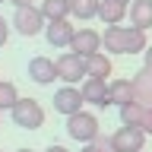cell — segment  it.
<instances>
[{
	"instance_id": "obj_1",
	"label": "cell",
	"mask_w": 152,
	"mask_h": 152,
	"mask_svg": "<svg viewBox=\"0 0 152 152\" xmlns=\"http://www.w3.org/2000/svg\"><path fill=\"white\" fill-rule=\"evenodd\" d=\"M102 38H104V51H114V54H140L149 48L146 28H136V26H108Z\"/></svg>"
},
{
	"instance_id": "obj_2",
	"label": "cell",
	"mask_w": 152,
	"mask_h": 152,
	"mask_svg": "<svg viewBox=\"0 0 152 152\" xmlns=\"http://www.w3.org/2000/svg\"><path fill=\"white\" fill-rule=\"evenodd\" d=\"M45 22H48L45 13H41V7H35V3L16 7V13H13V32L22 35V38H32V35H38L41 28H48Z\"/></svg>"
},
{
	"instance_id": "obj_3",
	"label": "cell",
	"mask_w": 152,
	"mask_h": 152,
	"mask_svg": "<svg viewBox=\"0 0 152 152\" xmlns=\"http://www.w3.org/2000/svg\"><path fill=\"white\" fill-rule=\"evenodd\" d=\"M66 136L76 142H95L98 140V117L95 114H89L83 108V111H76L73 117H66Z\"/></svg>"
},
{
	"instance_id": "obj_4",
	"label": "cell",
	"mask_w": 152,
	"mask_h": 152,
	"mask_svg": "<svg viewBox=\"0 0 152 152\" xmlns=\"http://www.w3.org/2000/svg\"><path fill=\"white\" fill-rule=\"evenodd\" d=\"M10 114H13V124L22 127V130H38V127L45 124V108H41L35 98H19V102L10 108Z\"/></svg>"
},
{
	"instance_id": "obj_5",
	"label": "cell",
	"mask_w": 152,
	"mask_h": 152,
	"mask_svg": "<svg viewBox=\"0 0 152 152\" xmlns=\"http://www.w3.org/2000/svg\"><path fill=\"white\" fill-rule=\"evenodd\" d=\"M51 102H54V111H57V114L73 117L76 111H83L86 98H83V89H79V86H66V83H64V89H57Z\"/></svg>"
},
{
	"instance_id": "obj_6",
	"label": "cell",
	"mask_w": 152,
	"mask_h": 152,
	"mask_svg": "<svg viewBox=\"0 0 152 152\" xmlns=\"http://www.w3.org/2000/svg\"><path fill=\"white\" fill-rule=\"evenodd\" d=\"M57 73L66 86H76L86 79V57L76 54V51H66V54L57 57Z\"/></svg>"
},
{
	"instance_id": "obj_7",
	"label": "cell",
	"mask_w": 152,
	"mask_h": 152,
	"mask_svg": "<svg viewBox=\"0 0 152 152\" xmlns=\"http://www.w3.org/2000/svg\"><path fill=\"white\" fill-rule=\"evenodd\" d=\"M111 142H114L117 152H142V146H146V130H142V127H121V130H114Z\"/></svg>"
},
{
	"instance_id": "obj_8",
	"label": "cell",
	"mask_w": 152,
	"mask_h": 152,
	"mask_svg": "<svg viewBox=\"0 0 152 152\" xmlns=\"http://www.w3.org/2000/svg\"><path fill=\"white\" fill-rule=\"evenodd\" d=\"M28 79L38 83V86H51L54 79H60L57 60H51V57H32L28 60Z\"/></svg>"
},
{
	"instance_id": "obj_9",
	"label": "cell",
	"mask_w": 152,
	"mask_h": 152,
	"mask_svg": "<svg viewBox=\"0 0 152 152\" xmlns=\"http://www.w3.org/2000/svg\"><path fill=\"white\" fill-rule=\"evenodd\" d=\"M45 38H48V45L51 48H70L73 45V38H76V26H70V19H57V22H48L45 28Z\"/></svg>"
},
{
	"instance_id": "obj_10",
	"label": "cell",
	"mask_w": 152,
	"mask_h": 152,
	"mask_svg": "<svg viewBox=\"0 0 152 152\" xmlns=\"http://www.w3.org/2000/svg\"><path fill=\"white\" fill-rule=\"evenodd\" d=\"M104 48V38L95 32V28H76V38H73V45H70V51H76V54H83V57H89V54H98Z\"/></svg>"
},
{
	"instance_id": "obj_11",
	"label": "cell",
	"mask_w": 152,
	"mask_h": 152,
	"mask_svg": "<svg viewBox=\"0 0 152 152\" xmlns=\"http://www.w3.org/2000/svg\"><path fill=\"white\" fill-rule=\"evenodd\" d=\"M108 98L117 108H124V104H130V102H140L136 79H114V83H108Z\"/></svg>"
},
{
	"instance_id": "obj_12",
	"label": "cell",
	"mask_w": 152,
	"mask_h": 152,
	"mask_svg": "<svg viewBox=\"0 0 152 152\" xmlns=\"http://www.w3.org/2000/svg\"><path fill=\"white\" fill-rule=\"evenodd\" d=\"M83 98L95 108H111V98H108V79H83Z\"/></svg>"
},
{
	"instance_id": "obj_13",
	"label": "cell",
	"mask_w": 152,
	"mask_h": 152,
	"mask_svg": "<svg viewBox=\"0 0 152 152\" xmlns=\"http://www.w3.org/2000/svg\"><path fill=\"white\" fill-rule=\"evenodd\" d=\"M130 3L133 0H102L98 19H102L104 26H121V19L130 16Z\"/></svg>"
},
{
	"instance_id": "obj_14",
	"label": "cell",
	"mask_w": 152,
	"mask_h": 152,
	"mask_svg": "<svg viewBox=\"0 0 152 152\" xmlns=\"http://www.w3.org/2000/svg\"><path fill=\"white\" fill-rule=\"evenodd\" d=\"M108 79L111 76V57L104 54V51H98V54H89L86 57V79Z\"/></svg>"
},
{
	"instance_id": "obj_15",
	"label": "cell",
	"mask_w": 152,
	"mask_h": 152,
	"mask_svg": "<svg viewBox=\"0 0 152 152\" xmlns=\"http://www.w3.org/2000/svg\"><path fill=\"white\" fill-rule=\"evenodd\" d=\"M130 22L136 28H152V0H133L130 3Z\"/></svg>"
},
{
	"instance_id": "obj_16",
	"label": "cell",
	"mask_w": 152,
	"mask_h": 152,
	"mask_svg": "<svg viewBox=\"0 0 152 152\" xmlns=\"http://www.w3.org/2000/svg\"><path fill=\"white\" fill-rule=\"evenodd\" d=\"M41 13L48 22H57V19L73 16V3L70 0H41Z\"/></svg>"
},
{
	"instance_id": "obj_17",
	"label": "cell",
	"mask_w": 152,
	"mask_h": 152,
	"mask_svg": "<svg viewBox=\"0 0 152 152\" xmlns=\"http://www.w3.org/2000/svg\"><path fill=\"white\" fill-rule=\"evenodd\" d=\"M117 111H121V124L124 127H140L142 114H146V104L142 102H130V104H124V108H117Z\"/></svg>"
},
{
	"instance_id": "obj_18",
	"label": "cell",
	"mask_w": 152,
	"mask_h": 152,
	"mask_svg": "<svg viewBox=\"0 0 152 152\" xmlns=\"http://www.w3.org/2000/svg\"><path fill=\"white\" fill-rule=\"evenodd\" d=\"M73 3V16L83 19V22H89V19L98 16V10H102V0H70Z\"/></svg>"
},
{
	"instance_id": "obj_19",
	"label": "cell",
	"mask_w": 152,
	"mask_h": 152,
	"mask_svg": "<svg viewBox=\"0 0 152 152\" xmlns=\"http://www.w3.org/2000/svg\"><path fill=\"white\" fill-rule=\"evenodd\" d=\"M136 89H140V102H152V70H146L142 66V73L136 76Z\"/></svg>"
},
{
	"instance_id": "obj_20",
	"label": "cell",
	"mask_w": 152,
	"mask_h": 152,
	"mask_svg": "<svg viewBox=\"0 0 152 152\" xmlns=\"http://www.w3.org/2000/svg\"><path fill=\"white\" fill-rule=\"evenodd\" d=\"M16 102H19L16 86H13V83H7V79H0V111H3V108H13Z\"/></svg>"
},
{
	"instance_id": "obj_21",
	"label": "cell",
	"mask_w": 152,
	"mask_h": 152,
	"mask_svg": "<svg viewBox=\"0 0 152 152\" xmlns=\"http://www.w3.org/2000/svg\"><path fill=\"white\" fill-rule=\"evenodd\" d=\"M79 152H117V149H114L111 136H108V140H102V136H98V140H95V142H86V146H83V149H79Z\"/></svg>"
},
{
	"instance_id": "obj_22",
	"label": "cell",
	"mask_w": 152,
	"mask_h": 152,
	"mask_svg": "<svg viewBox=\"0 0 152 152\" xmlns=\"http://www.w3.org/2000/svg\"><path fill=\"white\" fill-rule=\"evenodd\" d=\"M140 127H142V130H146V136H152V104H146V114H142Z\"/></svg>"
},
{
	"instance_id": "obj_23",
	"label": "cell",
	"mask_w": 152,
	"mask_h": 152,
	"mask_svg": "<svg viewBox=\"0 0 152 152\" xmlns=\"http://www.w3.org/2000/svg\"><path fill=\"white\" fill-rule=\"evenodd\" d=\"M7 38H10V22H7L3 16H0V48L7 45Z\"/></svg>"
},
{
	"instance_id": "obj_24",
	"label": "cell",
	"mask_w": 152,
	"mask_h": 152,
	"mask_svg": "<svg viewBox=\"0 0 152 152\" xmlns=\"http://www.w3.org/2000/svg\"><path fill=\"white\" fill-rule=\"evenodd\" d=\"M142 66H146V70H152V45L142 51Z\"/></svg>"
},
{
	"instance_id": "obj_25",
	"label": "cell",
	"mask_w": 152,
	"mask_h": 152,
	"mask_svg": "<svg viewBox=\"0 0 152 152\" xmlns=\"http://www.w3.org/2000/svg\"><path fill=\"white\" fill-rule=\"evenodd\" d=\"M45 152H70V149H64V146H48Z\"/></svg>"
},
{
	"instance_id": "obj_26",
	"label": "cell",
	"mask_w": 152,
	"mask_h": 152,
	"mask_svg": "<svg viewBox=\"0 0 152 152\" xmlns=\"http://www.w3.org/2000/svg\"><path fill=\"white\" fill-rule=\"evenodd\" d=\"M10 3H13V7H28L32 0H10Z\"/></svg>"
},
{
	"instance_id": "obj_27",
	"label": "cell",
	"mask_w": 152,
	"mask_h": 152,
	"mask_svg": "<svg viewBox=\"0 0 152 152\" xmlns=\"http://www.w3.org/2000/svg\"><path fill=\"white\" fill-rule=\"evenodd\" d=\"M16 152H35V149H16Z\"/></svg>"
},
{
	"instance_id": "obj_28",
	"label": "cell",
	"mask_w": 152,
	"mask_h": 152,
	"mask_svg": "<svg viewBox=\"0 0 152 152\" xmlns=\"http://www.w3.org/2000/svg\"><path fill=\"white\" fill-rule=\"evenodd\" d=\"M0 3H10V0H0Z\"/></svg>"
},
{
	"instance_id": "obj_29",
	"label": "cell",
	"mask_w": 152,
	"mask_h": 152,
	"mask_svg": "<svg viewBox=\"0 0 152 152\" xmlns=\"http://www.w3.org/2000/svg\"><path fill=\"white\" fill-rule=\"evenodd\" d=\"M0 152H3V149H0Z\"/></svg>"
}]
</instances>
